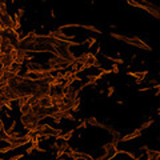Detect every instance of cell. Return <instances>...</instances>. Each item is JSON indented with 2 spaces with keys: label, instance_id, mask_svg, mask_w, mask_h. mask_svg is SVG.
Segmentation results:
<instances>
[{
  "label": "cell",
  "instance_id": "1",
  "mask_svg": "<svg viewBox=\"0 0 160 160\" xmlns=\"http://www.w3.org/2000/svg\"><path fill=\"white\" fill-rule=\"evenodd\" d=\"M111 36H112L113 39L120 40V42H123V43L129 44V46H132V47H135V48L144 50V51H152V47H151L148 43H145L143 39L137 37V36L129 37V36H125V35H119V33H116V32H111Z\"/></svg>",
  "mask_w": 160,
  "mask_h": 160
},
{
  "label": "cell",
  "instance_id": "2",
  "mask_svg": "<svg viewBox=\"0 0 160 160\" xmlns=\"http://www.w3.org/2000/svg\"><path fill=\"white\" fill-rule=\"evenodd\" d=\"M37 37H39V33L36 31L28 32L25 36H23V39L20 40L19 44L16 47H17V50H23V51H27V52H31L32 54V50L35 47Z\"/></svg>",
  "mask_w": 160,
  "mask_h": 160
},
{
  "label": "cell",
  "instance_id": "3",
  "mask_svg": "<svg viewBox=\"0 0 160 160\" xmlns=\"http://www.w3.org/2000/svg\"><path fill=\"white\" fill-rule=\"evenodd\" d=\"M140 136H141V131L139 128H135L132 132H129V133H127V135H124V136H121L120 143H127V141L137 139V137H140Z\"/></svg>",
  "mask_w": 160,
  "mask_h": 160
},
{
  "label": "cell",
  "instance_id": "4",
  "mask_svg": "<svg viewBox=\"0 0 160 160\" xmlns=\"http://www.w3.org/2000/svg\"><path fill=\"white\" fill-rule=\"evenodd\" d=\"M127 75H128L129 78H133L135 80H144L145 76L148 75V70H144V71H139V72H136V71H128L127 72Z\"/></svg>",
  "mask_w": 160,
  "mask_h": 160
},
{
  "label": "cell",
  "instance_id": "5",
  "mask_svg": "<svg viewBox=\"0 0 160 160\" xmlns=\"http://www.w3.org/2000/svg\"><path fill=\"white\" fill-rule=\"evenodd\" d=\"M145 159L147 160H160V151H157V149H148L145 152Z\"/></svg>",
  "mask_w": 160,
  "mask_h": 160
},
{
  "label": "cell",
  "instance_id": "6",
  "mask_svg": "<svg viewBox=\"0 0 160 160\" xmlns=\"http://www.w3.org/2000/svg\"><path fill=\"white\" fill-rule=\"evenodd\" d=\"M63 116H64V111H62V109H55L54 112H52L51 117H52V120L55 121V124H60V121H62Z\"/></svg>",
  "mask_w": 160,
  "mask_h": 160
},
{
  "label": "cell",
  "instance_id": "7",
  "mask_svg": "<svg viewBox=\"0 0 160 160\" xmlns=\"http://www.w3.org/2000/svg\"><path fill=\"white\" fill-rule=\"evenodd\" d=\"M21 70H23V64H20V63H12L8 72H11L13 76H17V75H20Z\"/></svg>",
  "mask_w": 160,
  "mask_h": 160
},
{
  "label": "cell",
  "instance_id": "8",
  "mask_svg": "<svg viewBox=\"0 0 160 160\" xmlns=\"http://www.w3.org/2000/svg\"><path fill=\"white\" fill-rule=\"evenodd\" d=\"M20 115H31L32 113V106L31 104H25V106L19 107Z\"/></svg>",
  "mask_w": 160,
  "mask_h": 160
},
{
  "label": "cell",
  "instance_id": "9",
  "mask_svg": "<svg viewBox=\"0 0 160 160\" xmlns=\"http://www.w3.org/2000/svg\"><path fill=\"white\" fill-rule=\"evenodd\" d=\"M80 111V98H76L74 102L71 103V112H78Z\"/></svg>",
  "mask_w": 160,
  "mask_h": 160
},
{
  "label": "cell",
  "instance_id": "10",
  "mask_svg": "<svg viewBox=\"0 0 160 160\" xmlns=\"http://www.w3.org/2000/svg\"><path fill=\"white\" fill-rule=\"evenodd\" d=\"M24 13H25V11H24V8H19L17 11H15V13H13V20H17V21H21V19H23Z\"/></svg>",
  "mask_w": 160,
  "mask_h": 160
},
{
  "label": "cell",
  "instance_id": "11",
  "mask_svg": "<svg viewBox=\"0 0 160 160\" xmlns=\"http://www.w3.org/2000/svg\"><path fill=\"white\" fill-rule=\"evenodd\" d=\"M59 148L62 149V151H64V153L66 152H70V151H72V147H71L70 144V141H62L60 144H59Z\"/></svg>",
  "mask_w": 160,
  "mask_h": 160
},
{
  "label": "cell",
  "instance_id": "12",
  "mask_svg": "<svg viewBox=\"0 0 160 160\" xmlns=\"http://www.w3.org/2000/svg\"><path fill=\"white\" fill-rule=\"evenodd\" d=\"M74 133H75V128H72V129H70L68 132L63 133L62 136H60V139H62L63 141H70L71 139H72V136H74Z\"/></svg>",
  "mask_w": 160,
  "mask_h": 160
},
{
  "label": "cell",
  "instance_id": "13",
  "mask_svg": "<svg viewBox=\"0 0 160 160\" xmlns=\"http://www.w3.org/2000/svg\"><path fill=\"white\" fill-rule=\"evenodd\" d=\"M80 28H84V29H87V31L95 32V33H98V35H100V33H102V31H100L98 27H95V25H87V24H82V25H80Z\"/></svg>",
  "mask_w": 160,
  "mask_h": 160
},
{
  "label": "cell",
  "instance_id": "14",
  "mask_svg": "<svg viewBox=\"0 0 160 160\" xmlns=\"http://www.w3.org/2000/svg\"><path fill=\"white\" fill-rule=\"evenodd\" d=\"M86 120H87V123H88V125H91V127H96V128H98V127H99V124H100V121H99L95 116L87 117Z\"/></svg>",
  "mask_w": 160,
  "mask_h": 160
},
{
  "label": "cell",
  "instance_id": "15",
  "mask_svg": "<svg viewBox=\"0 0 160 160\" xmlns=\"http://www.w3.org/2000/svg\"><path fill=\"white\" fill-rule=\"evenodd\" d=\"M153 124H155V119H149V120L144 121V123H143V124L139 127V129H140V131H144V129L149 128V127H152Z\"/></svg>",
  "mask_w": 160,
  "mask_h": 160
},
{
  "label": "cell",
  "instance_id": "16",
  "mask_svg": "<svg viewBox=\"0 0 160 160\" xmlns=\"http://www.w3.org/2000/svg\"><path fill=\"white\" fill-rule=\"evenodd\" d=\"M104 58L111 60L113 64H117V66H120V64H124V60L123 59H119V58H113V56H109V55H104Z\"/></svg>",
  "mask_w": 160,
  "mask_h": 160
},
{
  "label": "cell",
  "instance_id": "17",
  "mask_svg": "<svg viewBox=\"0 0 160 160\" xmlns=\"http://www.w3.org/2000/svg\"><path fill=\"white\" fill-rule=\"evenodd\" d=\"M63 119H67V120H70V121H75L76 119H75L74 116V113L71 112V111H64V116H63Z\"/></svg>",
  "mask_w": 160,
  "mask_h": 160
},
{
  "label": "cell",
  "instance_id": "18",
  "mask_svg": "<svg viewBox=\"0 0 160 160\" xmlns=\"http://www.w3.org/2000/svg\"><path fill=\"white\" fill-rule=\"evenodd\" d=\"M96 42H98V40H96V37H94V36H92V37H88V39H87L88 48H92V47H94L95 44H96Z\"/></svg>",
  "mask_w": 160,
  "mask_h": 160
},
{
  "label": "cell",
  "instance_id": "19",
  "mask_svg": "<svg viewBox=\"0 0 160 160\" xmlns=\"http://www.w3.org/2000/svg\"><path fill=\"white\" fill-rule=\"evenodd\" d=\"M87 127H88V123H87V120L84 119V120H82L80 123H79L78 127H76L75 129H84V128H87Z\"/></svg>",
  "mask_w": 160,
  "mask_h": 160
},
{
  "label": "cell",
  "instance_id": "20",
  "mask_svg": "<svg viewBox=\"0 0 160 160\" xmlns=\"http://www.w3.org/2000/svg\"><path fill=\"white\" fill-rule=\"evenodd\" d=\"M127 4L132 5V7H136V8H140V9H143V4L139 3V1H131V0H128V1H127Z\"/></svg>",
  "mask_w": 160,
  "mask_h": 160
},
{
  "label": "cell",
  "instance_id": "21",
  "mask_svg": "<svg viewBox=\"0 0 160 160\" xmlns=\"http://www.w3.org/2000/svg\"><path fill=\"white\" fill-rule=\"evenodd\" d=\"M119 72H120V68H119V66H117V64H112V68H111V74L119 75Z\"/></svg>",
  "mask_w": 160,
  "mask_h": 160
},
{
  "label": "cell",
  "instance_id": "22",
  "mask_svg": "<svg viewBox=\"0 0 160 160\" xmlns=\"http://www.w3.org/2000/svg\"><path fill=\"white\" fill-rule=\"evenodd\" d=\"M8 59V55L7 54H3V52H0V67L3 66L4 63H5V60Z\"/></svg>",
  "mask_w": 160,
  "mask_h": 160
},
{
  "label": "cell",
  "instance_id": "23",
  "mask_svg": "<svg viewBox=\"0 0 160 160\" xmlns=\"http://www.w3.org/2000/svg\"><path fill=\"white\" fill-rule=\"evenodd\" d=\"M1 104H3V108H7L8 111H13V107H12L11 102H4V103H1Z\"/></svg>",
  "mask_w": 160,
  "mask_h": 160
},
{
  "label": "cell",
  "instance_id": "24",
  "mask_svg": "<svg viewBox=\"0 0 160 160\" xmlns=\"http://www.w3.org/2000/svg\"><path fill=\"white\" fill-rule=\"evenodd\" d=\"M113 92H115V87H113V86H109L108 87V91H107V98H112Z\"/></svg>",
  "mask_w": 160,
  "mask_h": 160
},
{
  "label": "cell",
  "instance_id": "25",
  "mask_svg": "<svg viewBox=\"0 0 160 160\" xmlns=\"http://www.w3.org/2000/svg\"><path fill=\"white\" fill-rule=\"evenodd\" d=\"M23 157H24V153H17V155H15V156L9 157L8 160H20V159H23Z\"/></svg>",
  "mask_w": 160,
  "mask_h": 160
},
{
  "label": "cell",
  "instance_id": "26",
  "mask_svg": "<svg viewBox=\"0 0 160 160\" xmlns=\"http://www.w3.org/2000/svg\"><path fill=\"white\" fill-rule=\"evenodd\" d=\"M149 90H153V87L151 86V87H140V88H139V92H147V91H149Z\"/></svg>",
  "mask_w": 160,
  "mask_h": 160
},
{
  "label": "cell",
  "instance_id": "27",
  "mask_svg": "<svg viewBox=\"0 0 160 160\" xmlns=\"http://www.w3.org/2000/svg\"><path fill=\"white\" fill-rule=\"evenodd\" d=\"M111 74V70H106V68H100V75L102 76H106V75Z\"/></svg>",
  "mask_w": 160,
  "mask_h": 160
},
{
  "label": "cell",
  "instance_id": "28",
  "mask_svg": "<svg viewBox=\"0 0 160 160\" xmlns=\"http://www.w3.org/2000/svg\"><path fill=\"white\" fill-rule=\"evenodd\" d=\"M35 151H37V152H42V153L47 152V151H46V149H44V148H42L40 145H37V147H36V148H35Z\"/></svg>",
  "mask_w": 160,
  "mask_h": 160
},
{
  "label": "cell",
  "instance_id": "29",
  "mask_svg": "<svg viewBox=\"0 0 160 160\" xmlns=\"http://www.w3.org/2000/svg\"><path fill=\"white\" fill-rule=\"evenodd\" d=\"M32 152H33V148H32L31 145H29V147L25 149V153H27V155H32Z\"/></svg>",
  "mask_w": 160,
  "mask_h": 160
},
{
  "label": "cell",
  "instance_id": "30",
  "mask_svg": "<svg viewBox=\"0 0 160 160\" xmlns=\"http://www.w3.org/2000/svg\"><path fill=\"white\" fill-rule=\"evenodd\" d=\"M148 145H143V147H141V151H143V152H147V151H148Z\"/></svg>",
  "mask_w": 160,
  "mask_h": 160
},
{
  "label": "cell",
  "instance_id": "31",
  "mask_svg": "<svg viewBox=\"0 0 160 160\" xmlns=\"http://www.w3.org/2000/svg\"><path fill=\"white\" fill-rule=\"evenodd\" d=\"M117 104H119V106H123V104H124V103H123V100H117Z\"/></svg>",
  "mask_w": 160,
  "mask_h": 160
},
{
  "label": "cell",
  "instance_id": "32",
  "mask_svg": "<svg viewBox=\"0 0 160 160\" xmlns=\"http://www.w3.org/2000/svg\"><path fill=\"white\" fill-rule=\"evenodd\" d=\"M157 115H160V108H159V109H157Z\"/></svg>",
  "mask_w": 160,
  "mask_h": 160
}]
</instances>
